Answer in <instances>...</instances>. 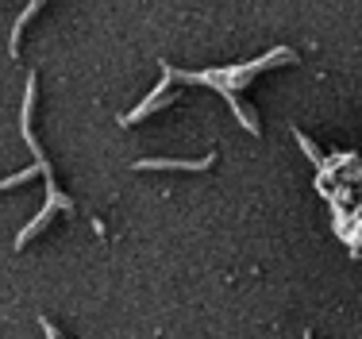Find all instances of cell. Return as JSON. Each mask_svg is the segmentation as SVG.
<instances>
[{
	"instance_id": "7a4b0ae2",
	"label": "cell",
	"mask_w": 362,
	"mask_h": 339,
	"mask_svg": "<svg viewBox=\"0 0 362 339\" xmlns=\"http://www.w3.org/2000/svg\"><path fill=\"white\" fill-rule=\"evenodd\" d=\"M35 85H39V81H35V74H31V77H28V93H23V120H20V127H23V139H28V146H31V154H35L39 170L47 173V208H42V212L35 216V220H31L28 228H23L20 236H16V251H20V247H28V243L35 239L42 228H47V224H50V216H54V208H62V212H70V208H74V201H70V197H66L62 189L54 185V170H50V162L42 159V151H39V143H35V132H31V108H35Z\"/></svg>"
},
{
	"instance_id": "5b68a950",
	"label": "cell",
	"mask_w": 362,
	"mask_h": 339,
	"mask_svg": "<svg viewBox=\"0 0 362 339\" xmlns=\"http://www.w3.org/2000/svg\"><path fill=\"white\" fill-rule=\"evenodd\" d=\"M42 4H47V0H31V4L23 8V16H20V20H16V28H12V58H20V31L28 28V20H31V16L39 12Z\"/></svg>"
},
{
	"instance_id": "8992f818",
	"label": "cell",
	"mask_w": 362,
	"mask_h": 339,
	"mask_svg": "<svg viewBox=\"0 0 362 339\" xmlns=\"http://www.w3.org/2000/svg\"><path fill=\"white\" fill-rule=\"evenodd\" d=\"M293 139H297V146H300V151L308 154V159H313V166H320V170H324V159H320V151H316V146H313V139H308V135H300L297 127H293Z\"/></svg>"
},
{
	"instance_id": "6da1fadb",
	"label": "cell",
	"mask_w": 362,
	"mask_h": 339,
	"mask_svg": "<svg viewBox=\"0 0 362 339\" xmlns=\"http://www.w3.org/2000/svg\"><path fill=\"white\" fill-rule=\"evenodd\" d=\"M281 62H297V54H293L289 47H274L270 54H262V58H255V62H247V66H220V69H201V74H181V69L170 66V77L174 81H201V85H212V89L220 93L223 100H228V108L235 112V120L247 127L251 135H258V120H255V112L251 108H243L239 104L235 93H243L247 85L255 81L262 69H274V66H281Z\"/></svg>"
},
{
	"instance_id": "277c9868",
	"label": "cell",
	"mask_w": 362,
	"mask_h": 339,
	"mask_svg": "<svg viewBox=\"0 0 362 339\" xmlns=\"http://www.w3.org/2000/svg\"><path fill=\"white\" fill-rule=\"evenodd\" d=\"M216 162V154H204V159H139L132 162V170H209Z\"/></svg>"
},
{
	"instance_id": "3957f363",
	"label": "cell",
	"mask_w": 362,
	"mask_h": 339,
	"mask_svg": "<svg viewBox=\"0 0 362 339\" xmlns=\"http://www.w3.org/2000/svg\"><path fill=\"white\" fill-rule=\"evenodd\" d=\"M158 66H162V81L154 85V93L139 104V108H132L127 116H119V127H132V124H139V120H146V116H154V112H162V108L174 104V97H170V85H174V77H170V62H158Z\"/></svg>"
}]
</instances>
